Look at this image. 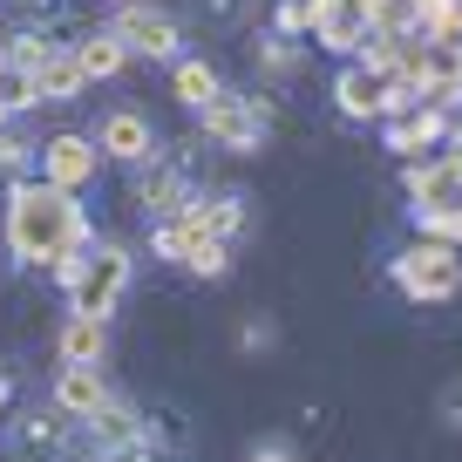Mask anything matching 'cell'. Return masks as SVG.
<instances>
[{
  "instance_id": "13",
  "label": "cell",
  "mask_w": 462,
  "mask_h": 462,
  "mask_svg": "<svg viewBox=\"0 0 462 462\" xmlns=\"http://www.w3.org/2000/svg\"><path fill=\"white\" fill-rule=\"evenodd\" d=\"M75 429L88 435V448H96V456H109V448H123V442H136V435H143V408L123 402V394H109V402H102L88 421H75Z\"/></svg>"
},
{
  "instance_id": "14",
  "label": "cell",
  "mask_w": 462,
  "mask_h": 462,
  "mask_svg": "<svg viewBox=\"0 0 462 462\" xmlns=\"http://www.w3.org/2000/svg\"><path fill=\"white\" fill-rule=\"evenodd\" d=\"M55 354H61V367H102V354H109V319L69 313L61 333H55Z\"/></svg>"
},
{
  "instance_id": "30",
  "label": "cell",
  "mask_w": 462,
  "mask_h": 462,
  "mask_svg": "<svg viewBox=\"0 0 462 462\" xmlns=\"http://www.w3.org/2000/svg\"><path fill=\"white\" fill-rule=\"evenodd\" d=\"M273 340H279L273 319H245V327H238V346H245V354H259V346H273Z\"/></svg>"
},
{
  "instance_id": "28",
  "label": "cell",
  "mask_w": 462,
  "mask_h": 462,
  "mask_svg": "<svg viewBox=\"0 0 462 462\" xmlns=\"http://www.w3.org/2000/svg\"><path fill=\"white\" fill-rule=\"evenodd\" d=\"M245 462H300V442H286V435H259Z\"/></svg>"
},
{
  "instance_id": "15",
  "label": "cell",
  "mask_w": 462,
  "mask_h": 462,
  "mask_svg": "<svg viewBox=\"0 0 462 462\" xmlns=\"http://www.w3.org/2000/svg\"><path fill=\"white\" fill-rule=\"evenodd\" d=\"M190 198H198V190H190V184H184V177H177L163 157H150L143 171H136V204H143L150 217H171V211H184Z\"/></svg>"
},
{
  "instance_id": "6",
  "label": "cell",
  "mask_w": 462,
  "mask_h": 462,
  "mask_svg": "<svg viewBox=\"0 0 462 462\" xmlns=\"http://www.w3.org/2000/svg\"><path fill=\"white\" fill-rule=\"evenodd\" d=\"M198 123H204V136H211L217 150H231V157H259V150H265V123H273V102L238 96V88H217V96L198 109Z\"/></svg>"
},
{
  "instance_id": "9",
  "label": "cell",
  "mask_w": 462,
  "mask_h": 462,
  "mask_svg": "<svg viewBox=\"0 0 462 462\" xmlns=\"http://www.w3.org/2000/svg\"><path fill=\"white\" fill-rule=\"evenodd\" d=\"M34 163H42V177H48V184H61V190H82V184H96V171H102V150H96V136H75V130H61V136H48V143H34Z\"/></svg>"
},
{
  "instance_id": "20",
  "label": "cell",
  "mask_w": 462,
  "mask_h": 462,
  "mask_svg": "<svg viewBox=\"0 0 462 462\" xmlns=\"http://www.w3.org/2000/svg\"><path fill=\"white\" fill-rule=\"evenodd\" d=\"M171 88H177V102H184V109H204L225 82H217V69H211L204 55H177V61H171Z\"/></svg>"
},
{
  "instance_id": "26",
  "label": "cell",
  "mask_w": 462,
  "mask_h": 462,
  "mask_svg": "<svg viewBox=\"0 0 462 462\" xmlns=\"http://www.w3.org/2000/svg\"><path fill=\"white\" fill-rule=\"evenodd\" d=\"M259 69L265 75H292L300 69V48H292L286 34H273V42H259Z\"/></svg>"
},
{
  "instance_id": "33",
  "label": "cell",
  "mask_w": 462,
  "mask_h": 462,
  "mask_svg": "<svg viewBox=\"0 0 462 462\" xmlns=\"http://www.w3.org/2000/svg\"><path fill=\"white\" fill-rule=\"evenodd\" d=\"M7 394H14V388H7V374H0V408H7Z\"/></svg>"
},
{
  "instance_id": "3",
  "label": "cell",
  "mask_w": 462,
  "mask_h": 462,
  "mask_svg": "<svg viewBox=\"0 0 462 462\" xmlns=\"http://www.w3.org/2000/svg\"><path fill=\"white\" fill-rule=\"evenodd\" d=\"M388 279L402 286V300H415V306H448L462 292V245L421 231L415 245H402L388 259Z\"/></svg>"
},
{
  "instance_id": "24",
  "label": "cell",
  "mask_w": 462,
  "mask_h": 462,
  "mask_svg": "<svg viewBox=\"0 0 462 462\" xmlns=\"http://www.w3.org/2000/svg\"><path fill=\"white\" fill-rule=\"evenodd\" d=\"M48 48H55V42H48V34H34V28H21L14 34V42H7V48H0V55H7V61H14V69H42V61H48Z\"/></svg>"
},
{
  "instance_id": "23",
  "label": "cell",
  "mask_w": 462,
  "mask_h": 462,
  "mask_svg": "<svg viewBox=\"0 0 462 462\" xmlns=\"http://www.w3.org/2000/svg\"><path fill=\"white\" fill-rule=\"evenodd\" d=\"M21 109H34V75L14 69V61L0 55V123H7V116H21Z\"/></svg>"
},
{
  "instance_id": "22",
  "label": "cell",
  "mask_w": 462,
  "mask_h": 462,
  "mask_svg": "<svg viewBox=\"0 0 462 462\" xmlns=\"http://www.w3.org/2000/svg\"><path fill=\"white\" fill-rule=\"evenodd\" d=\"M69 429H75V421L61 415V408H48V415H28V421H21V448H42V456H61V448H69Z\"/></svg>"
},
{
  "instance_id": "29",
  "label": "cell",
  "mask_w": 462,
  "mask_h": 462,
  "mask_svg": "<svg viewBox=\"0 0 462 462\" xmlns=\"http://www.w3.org/2000/svg\"><path fill=\"white\" fill-rule=\"evenodd\" d=\"M273 28L286 34V42H292V34H306V0H279V7H273Z\"/></svg>"
},
{
  "instance_id": "11",
  "label": "cell",
  "mask_w": 462,
  "mask_h": 462,
  "mask_svg": "<svg viewBox=\"0 0 462 462\" xmlns=\"http://www.w3.org/2000/svg\"><path fill=\"white\" fill-rule=\"evenodd\" d=\"M96 150L116 157V163H130V171H143V163L157 157V130H150V116H136V109H109L102 130H96Z\"/></svg>"
},
{
  "instance_id": "16",
  "label": "cell",
  "mask_w": 462,
  "mask_h": 462,
  "mask_svg": "<svg viewBox=\"0 0 462 462\" xmlns=\"http://www.w3.org/2000/svg\"><path fill=\"white\" fill-rule=\"evenodd\" d=\"M102 402H109V381H102V367H61V374H55V402H48V408H61L69 421H88Z\"/></svg>"
},
{
  "instance_id": "10",
  "label": "cell",
  "mask_w": 462,
  "mask_h": 462,
  "mask_svg": "<svg viewBox=\"0 0 462 462\" xmlns=\"http://www.w3.org/2000/svg\"><path fill=\"white\" fill-rule=\"evenodd\" d=\"M306 34L327 55H354L367 42V7L361 0H306Z\"/></svg>"
},
{
  "instance_id": "12",
  "label": "cell",
  "mask_w": 462,
  "mask_h": 462,
  "mask_svg": "<svg viewBox=\"0 0 462 462\" xmlns=\"http://www.w3.org/2000/svg\"><path fill=\"white\" fill-rule=\"evenodd\" d=\"M381 88H388V75H374L367 61L346 55V69L333 75V109L346 123H381Z\"/></svg>"
},
{
  "instance_id": "17",
  "label": "cell",
  "mask_w": 462,
  "mask_h": 462,
  "mask_svg": "<svg viewBox=\"0 0 462 462\" xmlns=\"http://www.w3.org/2000/svg\"><path fill=\"white\" fill-rule=\"evenodd\" d=\"M442 136H448V109H435V102H415L408 116H388V150H402V157L442 143Z\"/></svg>"
},
{
  "instance_id": "21",
  "label": "cell",
  "mask_w": 462,
  "mask_h": 462,
  "mask_svg": "<svg viewBox=\"0 0 462 462\" xmlns=\"http://www.w3.org/2000/svg\"><path fill=\"white\" fill-rule=\"evenodd\" d=\"M198 211H204V231H211V238H225V245H238V238H245V225H252V211H245V198H238V190L198 198Z\"/></svg>"
},
{
  "instance_id": "4",
  "label": "cell",
  "mask_w": 462,
  "mask_h": 462,
  "mask_svg": "<svg viewBox=\"0 0 462 462\" xmlns=\"http://www.w3.org/2000/svg\"><path fill=\"white\" fill-rule=\"evenodd\" d=\"M150 252H157L163 265H184V273H198V279H225V273H231V245L204 231L198 198H190L184 211L157 217V231H150Z\"/></svg>"
},
{
  "instance_id": "27",
  "label": "cell",
  "mask_w": 462,
  "mask_h": 462,
  "mask_svg": "<svg viewBox=\"0 0 462 462\" xmlns=\"http://www.w3.org/2000/svg\"><path fill=\"white\" fill-rule=\"evenodd\" d=\"M34 163V143H21V136H7V123H0V171L7 177H21Z\"/></svg>"
},
{
  "instance_id": "25",
  "label": "cell",
  "mask_w": 462,
  "mask_h": 462,
  "mask_svg": "<svg viewBox=\"0 0 462 462\" xmlns=\"http://www.w3.org/2000/svg\"><path fill=\"white\" fill-rule=\"evenodd\" d=\"M190 14H198L204 28H238V21L252 14V0H190Z\"/></svg>"
},
{
  "instance_id": "18",
  "label": "cell",
  "mask_w": 462,
  "mask_h": 462,
  "mask_svg": "<svg viewBox=\"0 0 462 462\" xmlns=\"http://www.w3.org/2000/svg\"><path fill=\"white\" fill-rule=\"evenodd\" d=\"M82 88H88V75H82V61H75V48L55 42L48 61L34 69V102H75Z\"/></svg>"
},
{
  "instance_id": "2",
  "label": "cell",
  "mask_w": 462,
  "mask_h": 462,
  "mask_svg": "<svg viewBox=\"0 0 462 462\" xmlns=\"http://www.w3.org/2000/svg\"><path fill=\"white\" fill-rule=\"evenodd\" d=\"M402 190H408V217H415L429 238L462 245V150L456 143H448L442 157H429V163H408Z\"/></svg>"
},
{
  "instance_id": "32",
  "label": "cell",
  "mask_w": 462,
  "mask_h": 462,
  "mask_svg": "<svg viewBox=\"0 0 462 462\" xmlns=\"http://www.w3.org/2000/svg\"><path fill=\"white\" fill-rule=\"evenodd\" d=\"M442 421H456V429H462V381L442 394Z\"/></svg>"
},
{
  "instance_id": "5",
  "label": "cell",
  "mask_w": 462,
  "mask_h": 462,
  "mask_svg": "<svg viewBox=\"0 0 462 462\" xmlns=\"http://www.w3.org/2000/svg\"><path fill=\"white\" fill-rule=\"evenodd\" d=\"M402 75L421 102L435 109H462V42H429V34H408L402 48Z\"/></svg>"
},
{
  "instance_id": "8",
  "label": "cell",
  "mask_w": 462,
  "mask_h": 462,
  "mask_svg": "<svg viewBox=\"0 0 462 462\" xmlns=\"http://www.w3.org/2000/svg\"><path fill=\"white\" fill-rule=\"evenodd\" d=\"M109 34L130 55H150V61H177L184 55V28H177L171 7H150V0H123L109 14Z\"/></svg>"
},
{
  "instance_id": "19",
  "label": "cell",
  "mask_w": 462,
  "mask_h": 462,
  "mask_svg": "<svg viewBox=\"0 0 462 462\" xmlns=\"http://www.w3.org/2000/svg\"><path fill=\"white\" fill-rule=\"evenodd\" d=\"M69 48H75V61H82V75H88V82H109V75H123V61H130V48L116 42L109 28L82 34V42H69Z\"/></svg>"
},
{
  "instance_id": "1",
  "label": "cell",
  "mask_w": 462,
  "mask_h": 462,
  "mask_svg": "<svg viewBox=\"0 0 462 462\" xmlns=\"http://www.w3.org/2000/svg\"><path fill=\"white\" fill-rule=\"evenodd\" d=\"M0 231H7V252L21 265H55L96 238L82 204H75V190L48 184V177H14L7 184V225Z\"/></svg>"
},
{
  "instance_id": "7",
  "label": "cell",
  "mask_w": 462,
  "mask_h": 462,
  "mask_svg": "<svg viewBox=\"0 0 462 462\" xmlns=\"http://www.w3.org/2000/svg\"><path fill=\"white\" fill-rule=\"evenodd\" d=\"M123 292H130V252H123V245H96V238H88V245H82V265L69 273V313L109 319Z\"/></svg>"
},
{
  "instance_id": "31",
  "label": "cell",
  "mask_w": 462,
  "mask_h": 462,
  "mask_svg": "<svg viewBox=\"0 0 462 462\" xmlns=\"http://www.w3.org/2000/svg\"><path fill=\"white\" fill-rule=\"evenodd\" d=\"M96 462H157V456H150V442H143V435H136V442L109 448V456H96Z\"/></svg>"
}]
</instances>
